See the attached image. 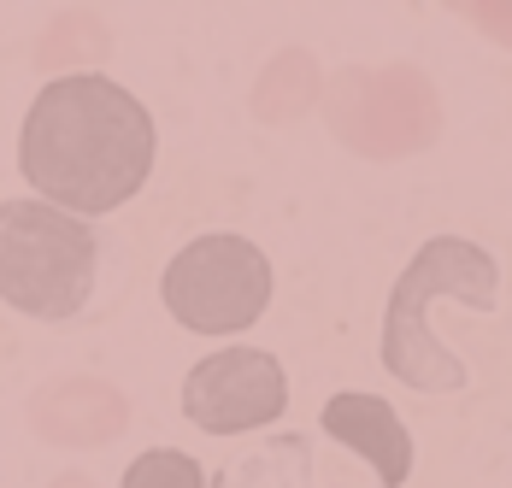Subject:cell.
<instances>
[{
  "label": "cell",
  "mask_w": 512,
  "mask_h": 488,
  "mask_svg": "<svg viewBox=\"0 0 512 488\" xmlns=\"http://www.w3.org/2000/svg\"><path fill=\"white\" fill-rule=\"evenodd\" d=\"M154 112L106 71L48 77L18 130V171L71 218H106L154 177Z\"/></svg>",
  "instance_id": "6da1fadb"
},
{
  "label": "cell",
  "mask_w": 512,
  "mask_h": 488,
  "mask_svg": "<svg viewBox=\"0 0 512 488\" xmlns=\"http://www.w3.org/2000/svg\"><path fill=\"white\" fill-rule=\"evenodd\" d=\"M442 300H471L483 318H495L501 306V265L495 253L465 236H430L407 259V271L395 277L389 306H383V371L395 383H407L418 394H460L471 383V365L465 353L436 336V306Z\"/></svg>",
  "instance_id": "7a4b0ae2"
},
{
  "label": "cell",
  "mask_w": 512,
  "mask_h": 488,
  "mask_svg": "<svg viewBox=\"0 0 512 488\" xmlns=\"http://www.w3.org/2000/svg\"><path fill=\"white\" fill-rule=\"evenodd\" d=\"M118 242L95 218H71L48 200H0V300L36 324H83L106 300Z\"/></svg>",
  "instance_id": "3957f363"
},
{
  "label": "cell",
  "mask_w": 512,
  "mask_h": 488,
  "mask_svg": "<svg viewBox=\"0 0 512 488\" xmlns=\"http://www.w3.org/2000/svg\"><path fill=\"white\" fill-rule=\"evenodd\" d=\"M277 294L265 247L230 230H206L195 242L171 253V265L159 271V300L165 312L195 330V336H242L265 318Z\"/></svg>",
  "instance_id": "277c9868"
},
{
  "label": "cell",
  "mask_w": 512,
  "mask_h": 488,
  "mask_svg": "<svg viewBox=\"0 0 512 488\" xmlns=\"http://www.w3.org/2000/svg\"><path fill=\"white\" fill-rule=\"evenodd\" d=\"M289 371L265 347H218L183 377V418L201 436H248L283 418Z\"/></svg>",
  "instance_id": "5b68a950"
},
{
  "label": "cell",
  "mask_w": 512,
  "mask_h": 488,
  "mask_svg": "<svg viewBox=\"0 0 512 488\" xmlns=\"http://www.w3.org/2000/svg\"><path fill=\"white\" fill-rule=\"evenodd\" d=\"M318 430H324L330 441H342L348 453H359V459L377 471L383 488H407L418 447H412L407 418H401L383 394H359V389L330 394L324 412H318Z\"/></svg>",
  "instance_id": "8992f818"
},
{
  "label": "cell",
  "mask_w": 512,
  "mask_h": 488,
  "mask_svg": "<svg viewBox=\"0 0 512 488\" xmlns=\"http://www.w3.org/2000/svg\"><path fill=\"white\" fill-rule=\"evenodd\" d=\"M206 488H324V483H318L312 436L283 430V436H265L254 453H236L230 465H218V477H206Z\"/></svg>",
  "instance_id": "52a82bcc"
},
{
  "label": "cell",
  "mask_w": 512,
  "mask_h": 488,
  "mask_svg": "<svg viewBox=\"0 0 512 488\" xmlns=\"http://www.w3.org/2000/svg\"><path fill=\"white\" fill-rule=\"evenodd\" d=\"M118 488H206V471L201 459L183 453V447H148L142 459L124 465Z\"/></svg>",
  "instance_id": "ba28073f"
}]
</instances>
